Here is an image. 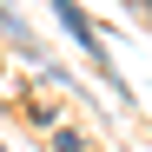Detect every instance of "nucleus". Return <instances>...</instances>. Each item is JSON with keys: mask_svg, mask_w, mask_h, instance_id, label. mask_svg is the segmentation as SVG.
Here are the masks:
<instances>
[{"mask_svg": "<svg viewBox=\"0 0 152 152\" xmlns=\"http://www.w3.org/2000/svg\"><path fill=\"white\" fill-rule=\"evenodd\" d=\"M53 13L66 20V33H73V40H80V46H86V53L99 60V66H106V46H99V33L86 27V13H80V7H73V0H53Z\"/></svg>", "mask_w": 152, "mask_h": 152, "instance_id": "nucleus-1", "label": "nucleus"}]
</instances>
